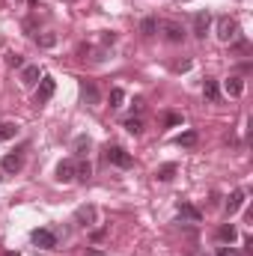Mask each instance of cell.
<instances>
[{"label": "cell", "mask_w": 253, "mask_h": 256, "mask_svg": "<svg viewBox=\"0 0 253 256\" xmlns=\"http://www.w3.org/2000/svg\"><path fill=\"white\" fill-rule=\"evenodd\" d=\"M224 86H226V96H232V98H238V96L244 92V80H242V78H230Z\"/></svg>", "instance_id": "cell-17"}, {"label": "cell", "mask_w": 253, "mask_h": 256, "mask_svg": "<svg viewBox=\"0 0 253 256\" xmlns=\"http://www.w3.org/2000/svg\"><path fill=\"white\" fill-rule=\"evenodd\" d=\"M42 80V68L39 66H24L21 68V84L24 86H33V84H39Z\"/></svg>", "instance_id": "cell-9"}, {"label": "cell", "mask_w": 253, "mask_h": 256, "mask_svg": "<svg viewBox=\"0 0 253 256\" xmlns=\"http://www.w3.org/2000/svg\"><path fill=\"white\" fill-rule=\"evenodd\" d=\"M104 158H108V164H114V167H120V170H128V167L134 164V158L128 155L122 146H108V149H104Z\"/></svg>", "instance_id": "cell-2"}, {"label": "cell", "mask_w": 253, "mask_h": 256, "mask_svg": "<svg viewBox=\"0 0 253 256\" xmlns=\"http://www.w3.org/2000/svg\"><path fill=\"white\" fill-rule=\"evenodd\" d=\"M0 167H3V173H18V170L24 167V158H21V155H6Z\"/></svg>", "instance_id": "cell-15"}, {"label": "cell", "mask_w": 253, "mask_h": 256, "mask_svg": "<svg viewBox=\"0 0 253 256\" xmlns=\"http://www.w3.org/2000/svg\"><path fill=\"white\" fill-rule=\"evenodd\" d=\"M80 98H84L86 104H98V102H102V96H98V86H96L92 80H84V84H80Z\"/></svg>", "instance_id": "cell-8"}, {"label": "cell", "mask_w": 253, "mask_h": 256, "mask_svg": "<svg viewBox=\"0 0 253 256\" xmlns=\"http://www.w3.org/2000/svg\"><path fill=\"white\" fill-rule=\"evenodd\" d=\"M15 134H18V126H15V122H3V126H0V143H3V140H12Z\"/></svg>", "instance_id": "cell-23"}, {"label": "cell", "mask_w": 253, "mask_h": 256, "mask_svg": "<svg viewBox=\"0 0 253 256\" xmlns=\"http://www.w3.org/2000/svg\"><path fill=\"white\" fill-rule=\"evenodd\" d=\"M30 238H33V244L42 248V250H54V248H57V232H54V230H45V226H42V230H33Z\"/></svg>", "instance_id": "cell-4"}, {"label": "cell", "mask_w": 253, "mask_h": 256, "mask_svg": "<svg viewBox=\"0 0 253 256\" xmlns=\"http://www.w3.org/2000/svg\"><path fill=\"white\" fill-rule=\"evenodd\" d=\"M57 92V80L51 78V74H42V80H39V90H36V96H33V102L36 104H45V102H51V96Z\"/></svg>", "instance_id": "cell-3"}, {"label": "cell", "mask_w": 253, "mask_h": 256, "mask_svg": "<svg viewBox=\"0 0 253 256\" xmlns=\"http://www.w3.org/2000/svg\"><path fill=\"white\" fill-rule=\"evenodd\" d=\"M126 131L128 134H134V137L143 134V120H140V116H128L126 120Z\"/></svg>", "instance_id": "cell-22"}, {"label": "cell", "mask_w": 253, "mask_h": 256, "mask_svg": "<svg viewBox=\"0 0 253 256\" xmlns=\"http://www.w3.org/2000/svg\"><path fill=\"white\" fill-rule=\"evenodd\" d=\"M6 63L12 66V68H24V60H21V54H9V57H6Z\"/></svg>", "instance_id": "cell-27"}, {"label": "cell", "mask_w": 253, "mask_h": 256, "mask_svg": "<svg viewBox=\"0 0 253 256\" xmlns=\"http://www.w3.org/2000/svg\"><path fill=\"white\" fill-rule=\"evenodd\" d=\"M3 256H21V254H18V250H6Z\"/></svg>", "instance_id": "cell-30"}, {"label": "cell", "mask_w": 253, "mask_h": 256, "mask_svg": "<svg viewBox=\"0 0 253 256\" xmlns=\"http://www.w3.org/2000/svg\"><path fill=\"white\" fill-rule=\"evenodd\" d=\"M179 3H190V0H179Z\"/></svg>", "instance_id": "cell-31"}, {"label": "cell", "mask_w": 253, "mask_h": 256, "mask_svg": "<svg viewBox=\"0 0 253 256\" xmlns=\"http://www.w3.org/2000/svg\"><path fill=\"white\" fill-rule=\"evenodd\" d=\"M122 102H126V92L120 86H114L110 90V108H122Z\"/></svg>", "instance_id": "cell-24"}, {"label": "cell", "mask_w": 253, "mask_h": 256, "mask_svg": "<svg viewBox=\"0 0 253 256\" xmlns=\"http://www.w3.org/2000/svg\"><path fill=\"white\" fill-rule=\"evenodd\" d=\"M238 33H242V27H238L236 18H230V15H220L218 18V39L220 42H236Z\"/></svg>", "instance_id": "cell-1"}, {"label": "cell", "mask_w": 253, "mask_h": 256, "mask_svg": "<svg viewBox=\"0 0 253 256\" xmlns=\"http://www.w3.org/2000/svg\"><path fill=\"white\" fill-rule=\"evenodd\" d=\"M208 27H212V15H208V12H196V15H194V36H196V39H206Z\"/></svg>", "instance_id": "cell-7"}, {"label": "cell", "mask_w": 253, "mask_h": 256, "mask_svg": "<svg viewBox=\"0 0 253 256\" xmlns=\"http://www.w3.org/2000/svg\"><path fill=\"white\" fill-rule=\"evenodd\" d=\"M57 182H63V185L74 182V161H60L57 164Z\"/></svg>", "instance_id": "cell-11"}, {"label": "cell", "mask_w": 253, "mask_h": 256, "mask_svg": "<svg viewBox=\"0 0 253 256\" xmlns=\"http://www.w3.org/2000/svg\"><path fill=\"white\" fill-rule=\"evenodd\" d=\"M196 131H182L179 137H176V146H185V149H190V146H196Z\"/></svg>", "instance_id": "cell-21"}, {"label": "cell", "mask_w": 253, "mask_h": 256, "mask_svg": "<svg viewBox=\"0 0 253 256\" xmlns=\"http://www.w3.org/2000/svg\"><path fill=\"white\" fill-rule=\"evenodd\" d=\"M164 126H167V128L182 126V114H164Z\"/></svg>", "instance_id": "cell-26"}, {"label": "cell", "mask_w": 253, "mask_h": 256, "mask_svg": "<svg viewBox=\"0 0 253 256\" xmlns=\"http://www.w3.org/2000/svg\"><path fill=\"white\" fill-rule=\"evenodd\" d=\"M202 96H206V102H220V86H218V80H212V78H206V84H202Z\"/></svg>", "instance_id": "cell-13"}, {"label": "cell", "mask_w": 253, "mask_h": 256, "mask_svg": "<svg viewBox=\"0 0 253 256\" xmlns=\"http://www.w3.org/2000/svg\"><path fill=\"white\" fill-rule=\"evenodd\" d=\"M92 176V167H90V161H80V164H74V179L78 182H86Z\"/></svg>", "instance_id": "cell-20"}, {"label": "cell", "mask_w": 253, "mask_h": 256, "mask_svg": "<svg viewBox=\"0 0 253 256\" xmlns=\"http://www.w3.org/2000/svg\"><path fill=\"white\" fill-rule=\"evenodd\" d=\"M173 176H176V164H161V167L155 170V179H158V182H170Z\"/></svg>", "instance_id": "cell-18"}, {"label": "cell", "mask_w": 253, "mask_h": 256, "mask_svg": "<svg viewBox=\"0 0 253 256\" xmlns=\"http://www.w3.org/2000/svg\"><path fill=\"white\" fill-rule=\"evenodd\" d=\"M244 196H248V194L242 191V188H236V191L230 194V200H226V214H230V218H232V214L244 206Z\"/></svg>", "instance_id": "cell-12"}, {"label": "cell", "mask_w": 253, "mask_h": 256, "mask_svg": "<svg viewBox=\"0 0 253 256\" xmlns=\"http://www.w3.org/2000/svg\"><path fill=\"white\" fill-rule=\"evenodd\" d=\"M90 149H92V140H90L86 134H80V137L74 140V155H78V158H86Z\"/></svg>", "instance_id": "cell-16"}, {"label": "cell", "mask_w": 253, "mask_h": 256, "mask_svg": "<svg viewBox=\"0 0 253 256\" xmlns=\"http://www.w3.org/2000/svg\"><path fill=\"white\" fill-rule=\"evenodd\" d=\"M96 218H98L96 206H80V208L74 212V224H78V226H92V224H96Z\"/></svg>", "instance_id": "cell-6"}, {"label": "cell", "mask_w": 253, "mask_h": 256, "mask_svg": "<svg viewBox=\"0 0 253 256\" xmlns=\"http://www.w3.org/2000/svg\"><path fill=\"white\" fill-rule=\"evenodd\" d=\"M179 218L182 220H190V224H200L202 220V212L196 206H190V202H179Z\"/></svg>", "instance_id": "cell-10"}, {"label": "cell", "mask_w": 253, "mask_h": 256, "mask_svg": "<svg viewBox=\"0 0 253 256\" xmlns=\"http://www.w3.org/2000/svg\"><path fill=\"white\" fill-rule=\"evenodd\" d=\"M36 42H39V48H54L57 45V36L54 33H45V36H36Z\"/></svg>", "instance_id": "cell-25"}, {"label": "cell", "mask_w": 253, "mask_h": 256, "mask_svg": "<svg viewBox=\"0 0 253 256\" xmlns=\"http://www.w3.org/2000/svg\"><path fill=\"white\" fill-rule=\"evenodd\" d=\"M238 238V230L232 226V224H224V226H218V242H224V244H232Z\"/></svg>", "instance_id": "cell-14"}, {"label": "cell", "mask_w": 253, "mask_h": 256, "mask_svg": "<svg viewBox=\"0 0 253 256\" xmlns=\"http://www.w3.org/2000/svg\"><path fill=\"white\" fill-rule=\"evenodd\" d=\"M173 68H176V72H188V68H190V60H185V63H176Z\"/></svg>", "instance_id": "cell-29"}, {"label": "cell", "mask_w": 253, "mask_h": 256, "mask_svg": "<svg viewBox=\"0 0 253 256\" xmlns=\"http://www.w3.org/2000/svg\"><path fill=\"white\" fill-rule=\"evenodd\" d=\"M140 33H143V36H155V33H158V18H152V15L143 18V21H140Z\"/></svg>", "instance_id": "cell-19"}, {"label": "cell", "mask_w": 253, "mask_h": 256, "mask_svg": "<svg viewBox=\"0 0 253 256\" xmlns=\"http://www.w3.org/2000/svg\"><path fill=\"white\" fill-rule=\"evenodd\" d=\"M218 256H238V250H232V244H224L218 248Z\"/></svg>", "instance_id": "cell-28"}, {"label": "cell", "mask_w": 253, "mask_h": 256, "mask_svg": "<svg viewBox=\"0 0 253 256\" xmlns=\"http://www.w3.org/2000/svg\"><path fill=\"white\" fill-rule=\"evenodd\" d=\"M164 39H167L170 45L185 42V27H182V24H176V21H167V24H164Z\"/></svg>", "instance_id": "cell-5"}]
</instances>
